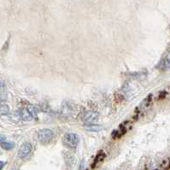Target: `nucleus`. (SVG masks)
<instances>
[{"label":"nucleus","instance_id":"nucleus-8","mask_svg":"<svg viewBox=\"0 0 170 170\" xmlns=\"http://www.w3.org/2000/svg\"><path fill=\"white\" fill-rule=\"evenodd\" d=\"M20 115H21V117L24 121H30L33 117L31 116V115L29 114V112L27 111V109H21V112H20Z\"/></svg>","mask_w":170,"mask_h":170},{"label":"nucleus","instance_id":"nucleus-2","mask_svg":"<svg viewBox=\"0 0 170 170\" xmlns=\"http://www.w3.org/2000/svg\"><path fill=\"white\" fill-rule=\"evenodd\" d=\"M63 142L68 146L74 148L76 147L80 142V137L77 134L74 133H68L63 136Z\"/></svg>","mask_w":170,"mask_h":170},{"label":"nucleus","instance_id":"nucleus-1","mask_svg":"<svg viewBox=\"0 0 170 170\" xmlns=\"http://www.w3.org/2000/svg\"><path fill=\"white\" fill-rule=\"evenodd\" d=\"M54 137V133L51 129H41L38 132V139L42 144H48L51 142Z\"/></svg>","mask_w":170,"mask_h":170},{"label":"nucleus","instance_id":"nucleus-15","mask_svg":"<svg viewBox=\"0 0 170 170\" xmlns=\"http://www.w3.org/2000/svg\"><path fill=\"white\" fill-rule=\"evenodd\" d=\"M1 86H2V84H1V82H0V87H1Z\"/></svg>","mask_w":170,"mask_h":170},{"label":"nucleus","instance_id":"nucleus-10","mask_svg":"<svg viewBox=\"0 0 170 170\" xmlns=\"http://www.w3.org/2000/svg\"><path fill=\"white\" fill-rule=\"evenodd\" d=\"M10 113V107L7 104H2L0 105V115H5Z\"/></svg>","mask_w":170,"mask_h":170},{"label":"nucleus","instance_id":"nucleus-12","mask_svg":"<svg viewBox=\"0 0 170 170\" xmlns=\"http://www.w3.org/2000/svg\"><path fill=\"white\" fill-rule=\"evenodd\" d=\"M104 157H105V155L104 153H101V154H98L97 156V157H96V159H95V162L94 163H96V162H100V161H102V160L104 159Z\"/></svg>","mask_w":170,"mask_h":170},{"label":"nucleus","instance_id":"nucleus-9","mask_svg":"<svg viewBox=\"0 0 170 170\" xmlns=\"http://www.w3.org/2000/svg\"><path fill=\"white\" fill-rule=\"evenodd\" d=\"M14 145H15L14 143H12V142H6V141L0 144L1 148L5 150H11L13 147H14Z\"/></svg>","mask_w":170,"mask_h":170},{"label":"nucleus","instance_id":"nucleus-7","mask_svg":"<svg viewBox=\"0 0 170 170\" xmlns=\"http://www.w3.org/2000/svg\"><path fill=\"white\" fill-rule=\"evenodd\" d=\"M85 129L90 131V132H98L101 130V127L98 126V125H93V124H90V125H86L85 126Z\"/></svg>","mask_w":170,"mask_h":170},{"label":"nucleus","instance_id":"nucleus-14","mask_svg":"<svg viewBox=\"0 0 170 170\" xmlns=\"http://www.w3.org/2000/svg\"><path fill=\"white\" fill-rule=\"evenodd\" d=\"M5 164V162H3V161H0V170L3 169V168H4Z\"/></svg>","mask_w":170,"mask_h":170},{"label":"nucleus","instance_id":"nucleus-5","mask_svg":"<svg viewBox=\"0 0 170 170\" xmlns=\"http://www.w3.org/2000/svg\"><path fill=\"white\" fill-rule=\"evenodd\" d=\"M64 159L66 162V164L69 167H72L74 163V156L70 153H66L64 155Z\"/></svg>","mask_w":170,"mask_h":170},{"label":"nucleus","instance_id":"nucleus-4","mask_svg":"<svg viewBox=\"0 0 170 170\" xmlns=\"http://www.w3.org/2000/svg\"><path fill=\"white\" fill-rule=\"evenodd\" d=\"M99 119V115L95 111H87L84 114L82 117V121L86 123L93 124L98 121Z\"/></svg>","mask_w":170,"mask_h":170},{"label":"nucleus","instance_id":"nucleus-3","mask_svg":"<svg viewBox=\"0 0 170 170\" xmlns=\"http://www.w3.org/2000/svg\"><path fill=\"white\" fill-rule=\"evenodd\" d=\"M32 151V144L29 142H24L22 143L20 148L18 150V156L20 158H25L28 155L31 153Z\"/></svg>","mask_w":170,"mask_h":170},{"label":"nucleus","instance_id":"nucleus-13","mask_svg":"<svg viewBox=\"0 0 170 170\" xmlns=\"http://www.w3.org/2000/svg\"><path fill=\"white\" fill-rule=\"evenodd\" d=\"M6 140V138L4 136V135H1L0 134V144L1 143H3V142H5Z\"/></svg>","mask_w":170,"mask_h":170},{"label":"nucleus","instance_id":"nucleus-11","mask_svg":"<svg viewBox=\"0 0 170 170\" xmlns=\"http://www.w3.org/2000/svg\"><path fill=\"white\" fill-rule=\"evenodd\" d=\"M164 67L166 68H170V52L167 53L164 59Z\"/></svg>","mask_w":170,"mask_h":170},{"label":"nucleus","instance_id":"nucleus-6","mask_svg":"<svg viewBox=\"0 0 170 170\" xmlns=\"http://www.w3.org/2000/svg\"><path fill=\"white\" fill-rule=\"evenodd\" d=\"M27 109L29 112V114L31 115V116L33 118H37V115L39 114V109H38L37 107L33 106V105H28Z\"/></svg>","mask_w":170,"mask_h":170}]
</instances>
